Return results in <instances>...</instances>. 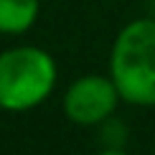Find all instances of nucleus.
Returning <instances> with one entry per match:
<instances>
[{
    "instance_id": "f257e3e1",
    "label": "nucleus",
    "mask_w": 155,
    "mask_h": 155,
    "mask_svg": "<svg viewBox=\"0 0 155 155\" xmlns=\"http://www.w3.org/2000/svg\"><path fill=\"white\" fill-rule=\"evenodd\" d=\"M112 81L132 104H155V18L135 21L117 36L112 48Z\"/></svg>"
},
{
    "instance_id": "f03ea898",
    "label": "nucleus",
    "mask_w": 155,
    "mask_h": 155,
    "mask_svg": "<svg viewBox=\"0 0 155 155\" xmlns=\"http://www.w3.org/2000/svg\"><path fill=\"white\" fill-rule=\"evenodd\" d=\"M56 64L41 48L21 46L0 54V107L23 112L51 94Z\"/></svg>"
},
{
    "instance_id": "7ed1b4c3",
    "label": "nucleus",
    "mask_w": 155,
    "mask_h": 155,
    "mask_svg": "<svg viewBox=\"0 0 155 155\" xmlns=\"http://www.w3.org/2000/svg\"><path fill=\"white\" fill-rule=\"evenodd\" d=\"M117 99H120V89L112 79L84 76L69 87L64 109H66L69 120L79 122V125H97L114 112Z\"/></svg>"
},
{
    "instance_id": "20e7f679",
    "label": "nucleus",
    "mask_w": 155,
    "mask_h": 155,
    "mask_svg": "<svg viewBox=\"0 0 155 155\" xmlns=\"http://www.w3.org/2000/svg\"><path fill=\"white\" fill-rule=\"evenodd\" d=\"M38 0H0V33H23L36 23Z\"/></svg>"
},
{
    "instance_id": "39448f33",
    "label": "nucleus",
    "mask_w": 155,
    "mask_h": 155,
    "mask_svg": "<svg viewBox=\"0 0 155 155\" xmlns=\"http://www.w3.org/2000/svg\"><path fill=\"white\" fill-rule=\"evenodd\" d=\"M99 155H125L122 150H104V153H99Z\"/></svg>"
},
{
    "instance_id": "423d86ee",
    "label": "nucleus",
    "mask_w": 155,
    "mask_h": 155,
    "mask_svg": "<svg viewBox=\"0 0 155 155\" xmlns=\"http://www.w3.org/2000/svg\"><path fill=\"white\" fill-rule=\"evenodd\" d=\"M153 15H155V0H153Z\"/></svg>"
}]
</instances>
